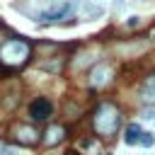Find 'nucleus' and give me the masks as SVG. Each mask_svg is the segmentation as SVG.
I'll return each mask as SVG.
<instances>
[{
    "instance_id": "f257e3e1",
    "label": "nucleus",
    "mask_w": 155,
    "mask_h": 155,
    "mask_svg": "<svg viewBox=\"0 0 155 155\" xmlns=\"http://www.w3.org/2000/svg\"><path fill=\"white\" fill-rule=\"evenodd\" d=\"M119 124H121V116H119V111H116V107L111 102H107V104H102L97 109V114H94V131L99 136H107V138L114 136L119 131Z\"/></svg>"
},
{
    "instance_id": "f03ea898",
    "label": "nucleus",
    "mask_w": 155,
    "mask_h": 155,
    "mask_svg": "<svg viewBox=\"0 0 155 155\" xmlns=\"http://www.w3.org/2000/svg\"><path fill=\"white\" fill-rule=\"evenodd\" d=\"M29 58V44L22 39H10L2 48H0V61L7 65H19Z\"/></svg>"
},
{
    "instance_id": "7ed1b4c3",
    "label": "nucleus",
    "mask_w": 155,
    "mask_h": 155,
    "mask_svg": "<svg viewBox=\"0 0 155 155\" xmlns=\"http://www.w3.org/2000/svg\"><path fill=\"white\" fill-rule=\"evenodd\" d=\"M51 114H53V104H51V99H46V97H36V99L29 104V116H31L34 121H46Z\"/></svg>"
},
{
    "instance_id": "20e7f679",
    "label": "nucleus",
    "mask_w": 155,
    "mask_h": 155,
    "mask_svg": "<svg viewBox=\"0 0 155 155\" xmlns=\"http://www.w3.org/2000/svg\"><path fill=\"white\" fill-rule=\"evenodd\" d=\"M109 80H111V70H109L107 65H94V68H92V73H90V85L102 87V85H107Z\"/></svg>"
},
{
    "instance_id": "39448f33",
    "label": "nucleus",
    "mask_w": 155,
    "mask_h": 155,
    "mask_svg": "<svg viewBox=\"0 0 155 155\" xmlns=\"http://www.w3.org/2000/svg\"><path fill=\"white\" fill-rule=\"evenodd\" d=\"M63 136H65V128L58 126V124H53V126L46 128V133H44V143H46V145H58V143L63 140Z\"/></svg>"
},
{
    "instance_id": "423d86ee",
    "label": "nucleus",
    "mask_w": 155,
    "mask_h": 155,
    "mask_svg": "<svg viewBox=\"0 0 155 155\" xmlns=\"http://www.w3.org/2000/svg\"><path fill=\"white\" fill-rule=\"evenodd\" d=\"M140 136H143L140 126H138V124H128L126 131H124V143H126V145H138V143H140Z\"/></svg>"
},
{
    "instance_id": "0eeeda50",
    "label": "nucleus",
    "mask_w": 155,
    "mask_h": 155,
    "mask_svg": "<svg viewBox=\"0 0 155 155\" xmlns=\"http://www.w3.org/2000/svg\"><path fill=\"white\" fill-rule=\"evenodd\" d=\"M17 140H19V143H24V145H34V143L39 140V133H36L34 128L19 126V128H17Z\"/></svg>"
},
{
    "instance_id": "6e6552de",
    "label": "nucleus",
    "mask_w": 155,
    "mask_h": 155,
    "mask_svg": "<svg viewBox=\"0 0 155 155\" xmlns=\"http://www.w3.org/2000/svg\"><path fill=\"white\" fill-rule=\"evenodd\" d=\"M143 99L155 104V75L145 78V85H143Z\"/></svg>"
},
{
    "instance_id": "1a4fd4ad",
    "label": "nucleus",
    "mask_w": 155,
    "mask_h": 155,
    "mask_svg": "<svg viewBox=\"0 0 155 155\" xmlns=\"http://www.w3.org/2000/svg\"><path fill=\"white\" fill-rule=\"evenodd\" d=\"M138 145L153 148V145H155V133H143V136H140V143H138Z\"/></svg>"
},
{
    "instance_id": "9d476101",
    "label": "nucleus",
    "mask_w": 155,
    "mask_h": 155,
    "mask_svg": "<svg viewBox=\"0 0 155 155\" xmlns=\"http://www.w3.org/2000/svg\"><path fill=\"white\" fill-rule=\"evenodd\" d=\"M0 155H17V150L10 145H0Z\"/></svg>"
},
{
    "instance_id": "9b49d317",
    "label": "nucleus",
    "mask_w": 155,
    "mask_h": 155,
    "mask_svg": "<svg viewBox=\"0 0 155 155\" xmlns=\"http://www.w3.org/2000/svg\"><path fill=\"white\" fill-rule=\"evenodd\" d=\"M143 119H145V121H153V124H155V109H145Z\"/></svg>"
},
{
    "instance_id": "f8f14e48",
    "label": "nucleus",
    "mask_w": 155,
    "mask_h": 155,
    "mask_svg": "<svg viewBox=\"0 0 155 155\" xmlns=\"http://www.w3.org/2000/svg\"><path fill=\"white\" fill-rule=\"evenodd\" d=\"M138 19H140V17H131V19H128V27H138Z\"/></svg>"
}]
</instances>
